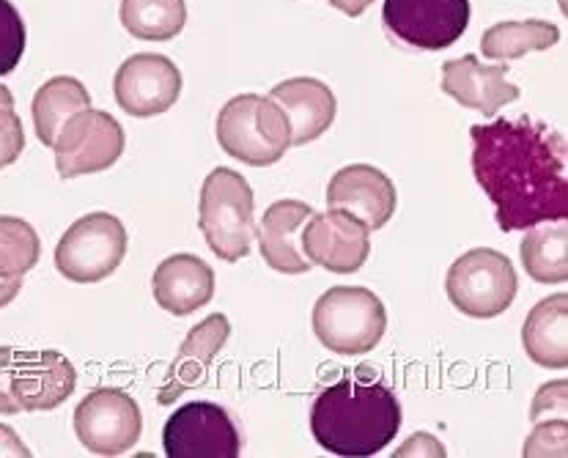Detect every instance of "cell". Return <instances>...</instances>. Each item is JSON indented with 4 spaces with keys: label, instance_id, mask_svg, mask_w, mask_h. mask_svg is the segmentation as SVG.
<instances>
[{
    "label": "cell",
    "instance_id": "obj_1",
    "mask_svg": "<svg viewBox=\"0 0 568 458\" xmlns=\"http://www.w3.org/2000/svg\"><path fill=\"white\" fill-rule=\"evenodd\" d=\"M475 182L495 204L500 231H527L532 225L568 217L566 141L558 130L532 119H497L475 124Z\"/></svg>",
    "mask_w": 568,
    "mask_h": 458
},
{
    "label": "cell",
    "instance_id": "obj_2",
    "mask_svg": "<svg viewBox=\"0 0 568 458\" xmlns=\"http://www.w3.org/2000/svg\"><path fill=\"white\" fill-rule=\"evenodd\" d=\"M402 404L371 368L344 370L311 409V434L327 454L376 456L398 437Z\"/></svg>",
    "mask_w": 568,
    "mask_h": 458
},
{
    "label": "cell",
    "instance_id": "obj_3",
    "mask_svg": "<svg viewBox=\"0 0 568 458\" xmlns=\"http://www.w3.org/2000/svg\"><path fill=\"white\" fill-rule=\"evenodd\" d=\"M256 199L242 173L214 167L204 179L199 201V225L209 251L225 264H236L251 253Z\"/></svg>",
    "mask_w": 568,
    "mask_h": 458
},
{
    "label": "cell",
    "instance_id": "obj_4",
    "mask_svg": "<svg viewBox=\"0 0 568 458\" xmlns=\"http://www.w3.org/2000/svg\"><path fill=\"white\" fill-rule=\"evenodd\" d=\"M217 143L225 154L253 167L275 165L292 146V130L270 96L242 94L223 104L214 121Z\"/></svg>",
    "mask_w": 568,
    "mask_h": 458
},
{
    "label": "cell",
    "instance_id": "obj_5",
    "mask_svg": "<svg viewBox=\"0 0 568 458\" xmlns=\"http://www.w3.org/2000/svg\"><path fill=\"white\" fill-rule=\"evenodd\" d=\"M387 329L385 303L361 286H333L313 305V333L335 355H368Z\"/></svg>",
    "mask_w": 568,
    "mask_h": 458
},
{
    "label": "cell",
    "instance_id": "obj_6",
    "mask_svg": "<svg viewBox=\"0 0 568 458\" xmlns=\"http://www.w3.org/2000/svg\"><path fill=\"white\" fill-rule=\"evenodd\" d=\"M450 305L473 318H495L514 305L519 277L508 255L475 247L450 264L445 277Z\"/></svg>",
    "mask_w": 568,
    "mask_h": 458
},
{
    "label": "cell",
    "instance_id": "obj_7",
    "mask_svg": "<svg viewBox=\"0 0 568 458\" xmlns=\"http://www.w3.org/2000/svg\"><path fill=\"white\" fill-rule=\"evenodd\" d=\"M126 255V228L115 214L91 212L74 220L55 245V266L67 281L91 286L113 275Z\"/></svg>",
    "mask_w": 568,
    "mask_h": 458
},
{
    "label": "cell",
    "instance_id": "obj_8",
    "mask_svg": "<svg viewBox=\"0 0 568 458\" xmlns=\"http://www.w3.org/2000/svg\"><path fill=\"white\" fill-rule=\"evenodd\" d=\"M469 14V0H385L382 22L393 42L434 52L465 37Z\"/></svg>",
    "mask_w": 568,
    "mask_h": 458
},
{
    "label": "cell",
    "instance_id": "obj_9",
    "mask_svg": "<svg viewBox=\"0 0 568 458\" xmlns=\"http://www.w3.org/2000/svg\"><path fill=\"white\" fill-rule=\"evenodd\" d=\"M143 415L135 398L119 387H97L74 409V434L94 456H121L141 439Z\"/></svg>",
    "mask_w": 568,
    "mask_h": 458
},
{
    "label": "cell",
    "instance_id": "obj_10",
    "mask_svg": "<svg viewBox=\"0 0 568 458\" xmlns=\"http://www.w3.org/2000/svg\"><path fill=\"white\" fill-rule=\"evenodd\" d=\"M52 149L55 167L63 179L91 176L119 162L124 154V130L110 113L89 108L67 121Z\"/></svg>",
    "mask_w": 568,
    "mask_h": 458
},
{
    "label": "cell",
    "instance_id": "obj_11",
    "mask_svg": "<svg viewBox=\"0 0 568 458\" xmlns=\"http://www.w3.org/2000/svg\"><path fill=\"white\" fill-rule=\"evenodd\" d=\"M162 448L168 458H236L242 454V434L223 407L193 401L168 417Z\"/></svg>",
    "mask_w": 568,
    "mask_h": 458
},
{
    "label": "cell",
    "instance_id": "obj_12",
    "mask_svg": "<svg viewBox=\"0 0 568 458\" xmlns=\"http://www.w3.org/2000/svg\"><path fill=\"white\" fill-rule=\"evenodd\" d=\"M119 108L135 119L165 113L182 96V72L176 63L156 52H138L119 67L113 80Z\"/></svg>",
    "mask_w": 568,
    "mask_h": 458
},
{
    "label": "cell",
    "instance_id": "obj_13",
    "mask_svg": "<svg viewBox=\"0 0 568 458\" xmlns=\"http://www.w3.org/2000/svg\"><path fill=\"white\" fill-rule=\"evenodd\" d=\"M368 234L371 231L349 212L327 208L322 214L313 212V217L303 228L300 247H303V255L311 261V266H322L335 275H352L368 261Z\"/></svg>",
    "mask_w": 568,
    "mask_h": 458
},
{
    "label": "cell",
    "instance_id": "obj_14",
    "mask_svg": "<svg viewBox=\"0 0 568 458\" xmlns=\"http://www.w3.org/2000/svg\"><path fill=\"white\" fill-rule=\"evenodd\" d=\"M78 387V370L61 352H14L11 396L22 411L58 409Z\"/></svg>",
    "mask_w": 568,
    "mask_h": 458
},
{
    "label": "cell",
    "instance_id": "obj_15",
    "mask_svg": "<svg viewBox=\"0 0 568 458\" xmlns=\"http://www.w3.org/2000/svg\"><path fill=\"white\" fill-rule=\"evenodd\" d=\"M396 184L374 165H346L329 179L327 208H341L368 231L385 228L396 214Z\"/></svg>",
    "mask_w": 568,
    "mask_h": 458
},
{
    "label": "cell",
    "instance_id": "obj_16",
    "mask_svg": "<svg viewBox=\"0 0 568 458\" xmlns=\"http://www.w3.org/2000/svg\"><path fill=\"white\" fill-rule=\"evenodd\" d=\"M231 338V322L223 313H212L204 322L195 324L187 333L184 344L179 346V355L168 368L165 381H162L156 401L162 407H171L179 396H184L193 387L204 385L209 368H212L214 357L223 352V346Z\"/></svg>",
    "mask_w": 568,
    "mask_h": 458
},
{
    "label": "cell",
    "instance_id": "obj_17",
    "mask_svg": "<svg viewBox=\"0 0 568 458\" xmlns=\"http://www.w3.org/2000/svg\"><path fill=\"white\" fill-rule=\"evenodd\" d=\"M508 63H480L475 55L454 58L443 67V94L462 108L478 113H497L506 104L519 100V85L508 83Z\"/></svg>",
    "mask_w": 568,
    "mask_h": 458
},
{
    "label": "cell",
    "instance_id": "obj_18",
    "mask_svg": "<svg viewBox=\"0 0 568 458\" xmlns=\"http://www.w3.org/2000/svg\"><path fill=\"white\" fill-rule=\"evenodd\" d=\"M270 100L283 110L292 130V146L318 141L333 126L338 102L329 85L316 78H292L270 91Z\"/></svg>",
    "mask_w": 568,
    "mask_h": 458
},
{
    "label": "cell",
    "instance_id": "obj_19",
    "mask_svg": "<svg viewBox=\"0 0 568 458\" xmlns=\"http://www.w3.org/2000/svg\"><path fill=\"white\" fill-rule=\"evenodd\" d=\"M152 294L156 305L171 316H190L212 303L214 269L193 253L168 255L156 264L152 275Z\"/></svg>",
    "mask_w": 568,
    "mask_h": 458
},
{
    "label": "cell",
    "instance_id": "obj_20",
    "mask_svg": "<svg viewBox=\"0 0 568 458\" xmlns=\"http://www.w3.org/2000/svg\"><path fill=\"white\" fill-rule=\"evenodd\" d=\"M313 217V208L303 201H277L264 212L258 223V251L261 258L283 275H305L311 261L303 255L300 240H303L305 223Z\"/></svg>",
    "mask_w": 568,
    "mask_h": 458
},
{
    "label": "cell",
    "instance_id": "obj_21",
    "mask_svg": "<svg viewBox=\"0 0 568 458\" xmlns=\"http://www.w3.org/2000/svg\"><path fill=\"white\" fill-rule=\"evenodd\" d=\"M521 346L527 357L549 370L568 365V294H552L541 299L525 318Z\"/></svg>",
    "mask_w": 568,
    "mask_h": 458
},
{
    "label": "cell",
    "instance_id": "obj_22",
    "mask_svg": "<svg viewBox=\"0 0 568 458\" xmlns=\"http://www.w3.org/2000/svg\"><path fill=\"white\" fill-rule=\"evenodd\" d=\"M89 108H91V94L78 78L61 74V78L48 80V83L37 91V96H33V104H31L37 138L44 143V146L52 149L58 132L67 126V121Z\"/></svg>",
    "mask_w": 568,
    "mask_h": 458
},
{
    "label": "cell",
    "instance_id": "obj_23",
    "mask_svg": "<svg viewBox=\"0 0 568 458\" xmlns=\"http://www.w3.org/2000/svg\"><path fill=\"white\" fill-rule=\"evenodd\" d=\"M521 266L530 281L541 286H558L568 277V225L566 220L541 223L527 228L519 247Z\"/></svg>",
    "mask_w": 568,
    "mask_h": 458
},
{
    "label": "cell",
    "instance_id": "obj_24",
    "mask_svg": "<svg viewBox=\"0 0 568 458\" xmlns=\"http://www.w3.org/2000/svg\"><path fill=\"white\" fill-rule=\"evenodd\" d=\"M560 39V28L555 22L544 20H519V22H497L480 37V50L491 61H517L527 52H541L555 48Z\"/></svg>",
    "mask_w": 568,
    "mask_h": 458
},
{
    "label": "cell",
    "instance_id": "obj_25",
    "mask_svg": "<svg viewBox=\"0 0 568 458\" xmlns=\"http://www.w3.org/2000/svg\"><path fill=\"white\" fill-rule=\"evenodd\" d=\"M121 26L141 42H171L184 31V0H121Z\"/></svg>",
    "mask_w": 568,
    "mask_h": 458
},
{
    "label": "cell",
    "instance_id": "obj_26",
    "mask_svg": "<svg viewBox=\"0 0 568 458\" xmlns=\"http://www.w3.org/2000/svg\"><path fill=\"white\" fill-rule=\"evenodd\" d=\"M42 242L31 223L0 214V277H22L39 264Z\"/></svg>",
    "mask_w": 568,
    "mask_h": 458
},
{
    "label": "cell",
    "instance_id": "obj_27",
    "mask_svg": "<svg viewBox=\"0 0 568 458\" xmlns=\"http://www.w3.org/2000/svg\"><path fill=\"white\" fill-rule=\"evenodd\" d=\"M26 22L11 0H0V78L11 74L26 52Z\"/></svg>",
    "mask_w": 568,
    "mask_h": 458
},
{
    "label": "cell",
    "instance_id": "obj_28",
    "mask_svg": "<svg viewBox=\"0 0 568 458\" xmlns=\"http://www.w3.org/2000/svg\"><path fill=\"white\" fill-rule=\"evenodd\" d=\"M536 431L527 437L525 456H560L566 458V439H568V420L566 417H549L547 423L536 420Z\"/></svg>",
    "mask_w": 568,
    "mask_h": 458
},
{
    "label": "cell",
    "instance_id": "obj_29",
    "mask_svg": "<svg viewBox=\"0 0 568 458\" xmlns=\"http://www.w3.org/2000/svg\"><path fill=\"white\" fill-rule=\"evenodd\" d=\"M26 152V132L14 108H0V171L14 165Z\"/></svg>",
    "mask_w": 568,
    "mask_h": 458
},
{
    "label": "cell",
    "instance_id": "obj_30",
    "mask_svg": "<svg viewBox=\"0 0 568 458\" xmlns=\"http://www.w3.org/2000/svg\"><path fill=\"white\" fill-rule=\"evenodd\" d=\"M566 407H568V381L558 379L544 385L541 390L536 393V401H532L530 409V420H541L544 415L552 417V411L558 417H566Z\"/></svg>",
    "mask_w": 568,
    "mask_h": 458
},
{
    "label": "cell",
    "instance_id": "obj_31",
    "mask_svg": "<svg viewBox=\"0 0 568 458\" xmlns=\"http://www.w3.org/2000/svg\"><path fill=\"white\" fill-rule=\"evenodd\" d=\"M11 346H0V415H20V404L11 396V368H14Z\"/></svg>",
    "mask_w": 568,
    "mask_h": 458
},
{
    "label": "cell",
    "instance_id": "obj_32",
    "mask_svg": "<svg viewBox=\"0 0 568 458\" xmlns=\"http://www.w3.org/2000/svg\"><path fill=\"white\" fill-rule=\"evenodd\" d=\"M0 456H31L28 445L17 437L14 428L0 423Z\"/></svg>",
    "mask_w": 568,
    "mask_h": 458
},
{
    "label": "cell",
    "instance_id": "obj_33",
    "mask_svg": "<svg viewBox=\"0 0 568 458\" xmlns=\"http://www.w3.org/2000/svg\"><path fill=\"white\" fill-rule=\"evenodd\" d=\"M22 288V277H0V307L11 305Z\"/></svg>",
    "mask_w": 568,
    "mask_h": 458
},
{
    "label": "cell",
    "instance_id": "obj_34",
    "mask_svg": "<svg viewBox=\"0 0 568 458\" xmlns=\"http://www.w3.org/2000/svg\"><path fill=\"white\" fill-rule=\"evenodd\" d=\"M329 3H333L338 11H344L346 17H361L374 0H329Z\"/></svg>",
    "mask_w": 568,
    "mask_h": 458
},
{
    "label": "cell",
    "instance_id": "obj_35",
    "mask_svg": "<svg viewBox=\"0 0 568 458\" xmlns=\"http://www.w3.org/2000/svg\"><path fill=\"white\" fill-rule=\"evenodd\" d=\"M0 108H14V94L6 85H0Z\"/></svg>",
    "mask_w": 568,
    "mask_h": 458
}]
</instances>
